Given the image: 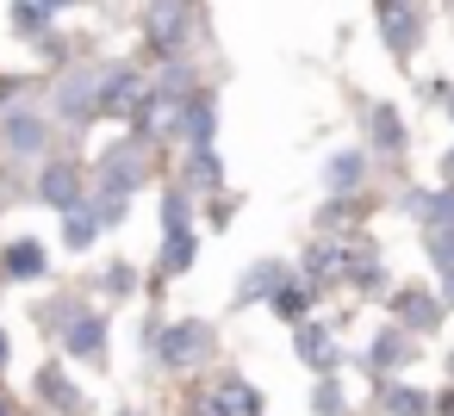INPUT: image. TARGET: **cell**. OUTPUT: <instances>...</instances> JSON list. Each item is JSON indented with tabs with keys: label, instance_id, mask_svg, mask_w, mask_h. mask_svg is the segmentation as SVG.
<instances>
[{
	"label": "cell",
	"instance_id": "ac0fdd59",
	"mask_svg": "<svg viewBox=\"0 0 454 416\" xmlns=\"http://www.w3.org/2000/svg\"><path fill=\"white\" fill-rule=\"evenodd\" d=\"M442 298H454V273H448V286H442Z\"/></svg>",
	"mask_w": 454,
	"mask_h": 416
},
{
	"label": "cell",
	"instance_id": "9c48e42d",
	"mask_svg": "<svg viewBox=\"0 0 454 416\" xmlns=\"http://www.w3.org/2000/svg\"><path fill=\"white\" fill-rule=\"evenodd\" d=\"M181 131H187L193 150H212V106H206V100H200V106H181Z\"/></svg>",
	"mask_w": 454,
	"mask_h": 416
},
{
	"label": "cell",
	"instance_id": "7a4b0ae2",
	"mask_svg": "<svg viewBox=\"0 0 454 416\" xmlns=\"http://www.w3.org/2000/svg\"><path fill=\"white\" fill-rule=\"evenodd\" d=\"M212 348H218V342H212V329H206V323H193V317L162 329V360H168V366H181V373H187V366H200V360H212Z\"/></svg>",
	"mask_w": 454,
	"mask_h": 416
},
{
	"label": "cell",
	"instance_id": "6da1fadb",
	"mask_svg": "<svg viewBox=\"0 0 454 416\" xmlns=\"http://www.w3.org/2000/svg\"><path fill=\"white\" fill-rule=\"evenodd\" d=\"M187 416H262V397H255L243 379H212V385L193 397Z\"/></svg>",
	"mask_w": 454,
	"mask_h": 416
},
{
	"label": "cell",
	"instance_id": "5bb4252c",
	"mask_svg": "<svg viewBox=\"0 0 454 416\" xmlns=\"http://www.w3.org/2000/svg\"><path fill=\"white\" fill-rule=\"evenodd\" d=\"M324 348H330V335H324L317 323H305V329H299V354H305V360H324Z\"/></svg>",
	"mask_w": 454,
	"mask_h": 416
},
{
	"label": "cell",
	"instance_id": "30bf717a",
	"mask_svg": "<svg viewBox=\"0 0 454 416\" xmlns=\"http://www.w3.org/2000/svg\"><path fill=\"white\" fill-rule=\"evenodd\" d=\"M38 143H44V125H38V119H26V112H20V119H13V125H7V150H20V156H32V150H38Z\"/></svg>",
	"mask_w": 454,
	"mask_h": 416
},
{
	"label": "cell",
	"instance_id": "8fae6325",
	"mask_svg": "<svg viewBox=\"0 0 454 416\" xmlns=\"http://www.w3.org/2000/svg\"><path fill=\"white\" fill-rule=\"evenodd\" d=\"M268 292H280V267H274V261H262V267L249 273V286H243V298H268Z\"/></svg>",
	"mask_w": 454,
	"mask_h": 416
},
{
	"label": "cell",
	"instance_id": "ffe728a7",
	"mask_svg": "<svg viewBox=\"0 0 454 416\" xmlns=\"http://www.w3.org/2000/svg\"><path fill=\"white\" fill-rule=\"evenodd\" d=\"M448 174H454V156H448Z\"/></svg>",
	"mask_w": 454,
	"mask_h": 416
},
{
	"label": "cell",
	"instance_id": "2e32d148",
	"mask_svg": "<svg viewBox=\"0 0 454 416\" xmlns=\"http://www.w3.org/2000/svg\"><path fill=\"white\" fill-rule=\"evenodd\" d=\"M317 410H342V391H336V379H324V385H317Z\"/></svg>",
	"mask_w": 454,
	"mask_h": 416
},
{
	"label": "cell",
	"instance_id": "d6986e66",
	"mask_svg": "<svg viewBox=\"0 0 454 416\" xmlns=\"http://www.w3.org/2000/svg\"><path fill=\"white\" fill-rule=\"evenodd\" d=\"M44 7H51V13H57V7H69V0H44Z\"/></svg>",
	"mask_w": 454,
	"mask_h": 416
},
{
	"label": "cell",
	"instance_id": "44dd1931",
	"mask_svg": "<svg viewBox=\"0 0 454 416\" xmlns=\"http://www.w3.org/2000/svg\"><path fill=\"white\" fill-rule=\"evenodd\" d=\"M0 416H7V404H0Z\"/></svg>",
	"mask_w": 454,
	"mask_h": 416
},
{
	"label": "cell",
	"instance_id": "3957f363",
	"mask_svg": "<svg viewBox=\"0 0 454 416\" xmlns=\"http://www.w3.org/2000/svg\"><path fill=\"white\" fill-rule=\"evenodd\" d=\"M0 267H7L13 280H44V273H51V255H44L38 236H13L7 255H0Z\"/></svg>",
	"mask_w": 454,
	"mask_h": 416
},
{
	"label": "cell",
	"instance_id": "ba28073f",
	"mask_svg": "<svg viewBox=\"0 0 454 416\" xmlns=\"http://www.w3.org/2000/svg\"><path fill=\"white\" fill-rule=\"evenodd\" d=\"M193 267V230H168V249H162V273L181 280Z\"/></svg>",
	"mask_w": 454,
	"mask_h": 416
},
{
	"label": "cell",
	"instance_id": "5b68a950",
	"mask_svg": "<svg viewBox=\"0 0 454 416\" xmlns=\"http://www.w3.org/2000/svg\"><path fill=\"white\" fill-rule=\"evenodd\" d=\"M361 168H367V162H361V150H342V156H330L324 187H330V193H355V187H361Z\"/></svg>",
	"mask_w": 454,
	"mask_h": 416
},
{
	"label": "cell",
	"instance_id": "8992f818",
	"mask_svg": "<svg viewBox=\"0 0 454 416\" xmlns=\"http://www.w3.org/2000/svg\"><path fill=\"white\" fill-rule=\"evenodd\" d=\"M69 348H75V354H100V348H106V317H100V311H75Z\"/></svg>",
	"mask_w": 454,
	"mask_h": 416
},
{
	"label": "cell",
	"instance_id": "4fadbf2b",
	"mask_svg": "<svg viewBox=\"0 0 454 416\" xmlns=\"http://www.w3.org/2000/svg\"><path fill=\"white\" fill-rule=\"evenodd\" d=\"M386 404H392L398 416H423V410H429V397H423V391H411V385H398V391H392Z\"/></svg>",
	"mask_w": 454,
	"mask_h": 416
},
{
	"label": "cell",
	"instance_id": "277c9868",
	"mask_svg": "<svg viewBox=\"0 0 454 416\" xmlns=\"http://www.w3.org/2000/svg\"><path fill=\"white\" fill-rule=\"evenodd\" d=\"M175 19H187V0H156V7H150V38H156L162 50L181 44V26H175Z\"/></svg>",
	"mask_w": 454,
	"mask_h": 416
},
{
	"label": "cell",
	"instance_id": "9a60e30c",
	"mask_svg": "<svg viewBox=\"0 0 454 416\" xmlns=\"http://www.w3.org/2000/svg\"><path fill=\"white\" fill-rule=\"evenodd\" d=\"M380 143H392V150L404 143V131H398V119H392V112H380Z\"/></svg>",
	"mask_w": 454,
	"mask_h": 416
},
{
	"label": "cell",
	"instance_id": "7c38bea8",
	"mask_svg": "<svg viewBox=\"0 0 454 416\" xmlns=\"http://www.w3.org/2000/svg\"><path fill=\"white\" fill-rule=\"evenodd\" d=\"M305 304H311V298H305V286H280V292H274V311H280V317H293V323L305 317Z\"/></svg>",
	"mask_w": 454,
	"mask_h": 416
},
{
	"label": "cell",
	"instance_id": "e0dca14e",
	"mask_svg": "<svg viewBox=\"0 0 454 416\" xmlns=\"http://www.w3.org/2000/svg\"><path fill=\"white\" fill-rule=\"evenodd\" d=\"M0 366H7V329H0Z\"/></svg>",
	"mask_w": 454,
	"mask_h": 416
},
{
	"label": "cell",
	"instance_id": "52a82bcc",
	"mask_svg": "<svg viewBox=\"0 0 454 416\" xmlns=\"http://www.w3.org/2000/svg\"><path fill=\"white\" fill-rule=\"evenodd\" d=\"M38 193H44L51 205H75V193H82V174H75V168H51V174L38 181Z\"/></svg>",
	"mask_w": 454,
	"mask_h": 416
}]
</instances>
